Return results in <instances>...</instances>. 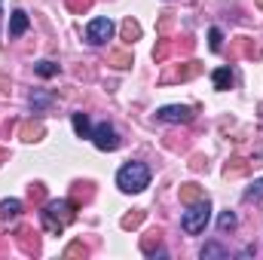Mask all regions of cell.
<instances>
[{
    "instance_id": "obj_1",
    "label": "cell",
    "mask_w": 263,
    "mask_h": 260,
    "mask_svg": "<svg viewBox=\"0 0 263 260\" xmlns=\"http://www.w3.org/2000/svg\"><path fill=\"white\" fill-rule=\"evenodd\" d=\"M73 217H77V205H73L70 199H52V202H46L43 211H40V220H43V227H46L52 236H62L65 227Z\"/></svg>"
},
{
    "instance_id": "obj_2",
    "label": "cell",
    "mask_w": 263,
    "mask_h": 260,
    "mask_svg": "<svg viewBox=\"0 0 263 260\" xmlns=\"http://www.w3.org/2000/svg\"><path fill=\"white\" fill-rule=\"evenodd\" d=\"M117 187L123 193H141L150 187V169L144 162H126L120 172H117Z\"/></svg>"
},
{
    "instance_id": "obj_3",
    "label": "cell",
    "mask_w": 263,
    "mask_h": 260,
    "mask_svg": "<svg viewBox=\"0 0 263 260\" xmlns=\"http://www.w3.org/2000/svg\"><path fill=\"white\" fill-rule=\"evenodd\" d=\"M208 220H211V205H208V196H205V199L187 205V211L181 214V230L187 236H199L208 227Z\"/></svg>"
},
{
    "instance_id": "obj_4",
    "label": "cell",
    "mask_w": 263,
    "mask_h": 260,
    "mask_svg": "<svg viewBox=\"0 0 263 260\" xmlns=\"http://www.w3.org/2000/svg\"><path fill=\"white\" fill-rule=\"evenodd\" d=\"M193 117H196V110L187 104H165L156 110V123H184L187 126V123H193Z\"/></svg>"
},
{
    "instance_id": "obj_5",
    "label": "cell",
    "mask_w": 263,
    "mask_h": 260,
    "mask_svg": "<svg viewBox=\"0 0 263 260\" xmlns=\"http://www.w3.org/2000/svg\"><path fill=\"white\" fill-rule=\"evenodd\" d=\"M114 22L110 18H92L89 25H86V40L89 43H95V46H101V43H107L110 37H114Z\"/></svg>"
},
{
    "instance_id": "obj_6",
    "label": "cell",
    "mask_w": 263,
    "mask_h": 260,
    "mask_svg": "<svg viewBox=\"0 0 263 260\" xmlns=\"http://www.w3.org/2000/svg\"><path fill=\"white\" fill-rule=\"evenodd\" d=\"M92 144H95L98 150H117V147H120V135H117V129H114L110 123H98V126L92 129Z\"/></svg>"
},
{
    "instance_id": "obj_7",
    "label": "cell",
    "mask_w": 263,
    "mask_h": 260,
    "mask_svg": "<svg viewBox=\"0 0 263 260\" xmlns=\"http://www.w3.org/2000/svg\"><path fill=\"white\" fill-rule=\"evenodd\" d=\"M199 70H202L199 62H184L181 67H175L172 73H165V77H162V83H172V80H190V77H196Z\"/></svg>"
},
{
    "instance_id": "obj_8",
    "label": "cell",
    "mask_w": 263,
    "mask_h": 260,
    "mask_svg": "<svg viewBox=\"0 0 263 260\" xmlns=\"http://www.w3.org/2000/svg\"><path fill=\"white\" fill-rule=\"evenodd\" d=\"M28 12H22V9H15L12 15H9V37H22L25 31H28Z\"/></svg>"
},
{
    "instance_id": "obj_9",
    "label": "cell",
    "mask_w": 263,
    "mask_h": 260,
    "mask_svg": "<svg viewBox=\"0 0 263 260\" xmlns=\"http://www.w3.org/2000/svg\"><path fill=\"white\" fill-rule=\"evenodd\" d=\"M211 83H214V89L227 92V89L233 86V70H230V67H217V70L211 73Z\"/></svg>"
},
{
    "instance_id": "obj_10",
    "label": "cell",
    "mask_w": 263,
    "mask_h": 260,
    "mask_svg": "<svg viewBox=\"0 0 263 260\" xmlns=\"http://www.w3.org/2000/svg\"><path fill=\"white\" fill-rule=\"evenodd\" d=\"M22 214V202L18 199H3L0 202V217L3 220H12V217H18Z\"/></svg>"
},
{
    "instance_id": "obj_11",
    "label": "cell",
    "mask_w": 263,
    "mask_h": 260,
    "mask_svg": "<svg viewBox=\"0 0 263 260\" xmlns=\"http://www.w3.org/2000/svg\"><path fill=\"white\" fill-rule=\"evenodd\" d=\"M199 199H205V190H202L199 184H184V187H181V202H184V205L199 202Z\"/></svg>"
},
{
    "instance_id": "obj_12",
    "label": "cell",
    "mask_w": 263,
    "mask_h": 260,
    "mask_svg": "<svg viewBox=\"0 0 263 260\" xmlns=\"http://www.w3.org/2000/svg\"><path fill=\"white\" fill-rule=\"evenodd\" d=\"M70 120H73V132H77L80 138H92V126H89V117H86V114H80V110H77Z\"/></svg>"
},
{
    "instance_id": "obj_13",
    "label": "cell",
    "mask_w": 263,
    "mask_h": 260,
    "mask_svg": "<svg viewBox=\"0 0 263 260\" xmlns=\"http://www.w3.org/2000/svg\"><path fill=\"white\" fill-rule=\"evenodd\" d=\"M202 260H208V257H230V251L223 248V245H217V242H208L205 248H202V254H199Z\"/></svg>"
},
{
    "instance_id": "obj_14",
    "label": "cell",
    "mask_w": 263,
    "mask_h": 260,
    "mask_svg": "<svg viewBox=\"0 0 263 260\" xmlns=\"http://www.w3.org/2000/svg\"><path fill=\"white\" fill-rule=\"evenodd\" d=\"M138 37H141V25H138V22H132V18H126V22H123V40L135 43Z\"/></svg>"
},
{
    "instance_id": "obj_15",
    "label": "cell",
    "mask_w": 263,
    "mask_h": 260,
    "mask_svg": "<svg viewBox=\"0 0 263 260\" xmlns=\"http://www.w3.org/2000/svg\"><path fill=\"white\" fill-rule=\"evenodd\" d=\"M40 135H43V126L40 123H25L22 126V138L25 141H40Z\"/></svg>"
},
{
    "instance_id": "obj_16",
    "label": "cell",
    "mask_w": 263,
    "mask_h": 260,
    "mask_svg": "<svg viewBox=\"0 0 263 260\" xmlns=\"http://www.w3.org/2000/svg\"><path fill=\"white\" fill-rule=\"evenodd\" d=\"M242 199H245V202H257V199H263V178H257V181L242 193Z\"/></svg>"
},
{
    "instance_id": "obj_17",
    "label": "cell",
    "mask_w": 263,
    "mask_h": 260,
    "mask_svg": "<svg viewBox=\"0 0 263 260\" xmlns=\"http://www.w3.org/2000/svg\"><path fill=\"white\" fill-rule=\"evenodd\" d=\"M236 224H239L236 214H233V211H223L220 220H217V230H220V233H230V230H236Z\"/></svg>"
},
{
    "instance_id": "obj_18",
    "label": "cell",
    "mask_w": 263,
    "mask_h": 260,
    "mask_svg": "<svg viewBox=\"0 0 263 260\" xmlns=\"http://www.w3.org/2000/svg\"><path fill=\"white\" fill-rule=\"evenodd\" d=\"M49 104H52V95H40V92L31 95V107H34V114H40V110L49 107Z\"/></svg>"
},
{
    "instance_id": "obj_19",
    "label": "cell",
    "mask_w": 263,
    "mask_h": 260,
    "mask_svg": "<svg viewBox=\"0 0 263 260\" xmlns=\"http://www.w3.org/2000/svg\"><path fill=\"white\" fill-rule=\"evenodd\" d=\"M245 172H248L245 159H233V165L227 162V169H223V175H227V178H236V175H245Z\"/></svg>"
},
{
    "instance_id": "obj_20",
    "label": "cell",
    "mask_w": 263,
    "mask_h": 260,
    "mask_svg": "<svg viewBox=\"0 0 263 260\" xmlns=\"http://www.w3.org/2000/svg\"><path fill=\"white\" fill-rule=\"evenodd\" d=\"M168 52H172V40H159V46L153 49V59H156V62H165Z\"/></svg>"
},
{
    "instance_id": "obj_21",
    "label": "cell",
    "mask_w": 263,
    "mask_h": 260,
    "mask_svg": "<svg viewBox=\"0 0 263 260\" xmlns=\"http://www.w3.org/2000/svg\"><path fill=\"white\" fill-rule=\"evenodd\" d=\"M34 70H37L40 77H55V73H59V65H55V62H37Z\"/></svg>"
},
{
    "instance_id": "obj_22",
    "label": "cell",
    "mask_w": 263,
    "mask_h": 260,
    "mask_svg": "<svg viewBox=\"0 0 263 260\" xmlns=\"http://www.w3.org/2000/svg\"><path fill=\"white\" fill-rule=\"evenodd\" d=\"M110 62H114V67H129L132 65V55H129V52H114V55H110Z\"/></svg>"
},
{
    "instance_id": "obj_23",
    "label": "cell",
    "mask_w": 263,
    "mask_h": 260,
    "mask_svg": "<svg viewBox=\"0 0 263 260\" xmlns=\"http://www.w3.org/2000/svg\"><path fill=\"white\" fill-rule=\"evenodd\" d=\"M89 6H92V0H67V9H73V12H80V15H83Z\"/></svg>"
},
{
    "instance_id": "obj_24",
    "label": "cell",
    "mask_w": 263,
    "mask_h": 260,
    "mask_svg": "<svg viewBox=\"0 0 263 260\" xmlns=\"http://www.w3.org/2000/svg\"><path fill=\"white\" fill-rule=\"evenodd\" d=\"M208 37H211V49L217 52V49H220V43H223V34H220V28H211V31H208Z\"/></svg>"
},
{
    "instance_id": "obj_25",
    "label": "cell",
    "mask_w": 263,
    "mask_h": 260,
    "mask_svg": "<svg viewBox=\"0 0 263 260\" xmlns=\"http://www.w3.org/2000/svg\"><path fill=\"white\" fill-rule=\"evenodd\" d=\"M65 254H67V257H73V254H83V257H86V254H89V248H86L83 242H73V245H67Z\"/></svg>"
},
{
    "instance_id": "obj_26",
    "label": "cell",
    "mask_w": 263,
    "mask_h": 260,
    "mask_svg": "<svg viewBox=\"0 0 263 260\" xmlns=\"http://www.w3.org/2000/svg\"><path fill=\"white\" fill-rule=\"evenodd\" d=\"M141 220H144V214H141V211H138V214H129V217H126V220H123V227H126V230H129V227H138V224H141Z\"/></svg>"
},
{
    "instance_id": "obj_27",
    "label": "cell",
    "mask_w": 263,
    "mask_h": 260,
    "mask_svg": "<svg viewBox=\"0 0 263 260\" xmlns=\"http://www.w3.org/2000/svg\"><path fill=\"white\" fill-rule=\"evenodd\" d=\"M6 89H9V80H6V77L0 73V92H6Z\"/></svg>"
},
{
    "instance_id": "obj_28",
    "label": "cell",
    "mask_w": 263,
    "mask_h": 260,
    "mask_svg": "<svg viewBox=\"0 0 263 260\" xmlns=\"http://www.w3.org/2000/svg\"><path fill=\"white\" fill-rule=\"evenodd\" d=\"M0 159H6V150H0Z\"/></svg>"
},
{
    "instance_id": "obj_29",
    "label": "cell",
    "mask_w": 263,
    "mask_h": 260,
    "mask_svg": "<svg viewBox=\"0 0 263 260\" xmlns=\"http://www.w3.org/2000/svg\"><path fill=\"white\" fill-rule=\"evenodd\" d=\"M0 9H3V0H0Z\"/></svg>"
},
{
    "instance_id": "obj_30",
    "label": "cell",
    "mask_w": 263,
    "mask_h": 260,
    "mask_svg": "<svg viewBox=\"0 0 263 260\" xmlns=\"http://www.w3.org/2000/svg\"><path fill=\"white\" fill-rule=\"evenodd\" d=\"M260 9H263V0H260Z\"/></svg>"
}]
</instances>
